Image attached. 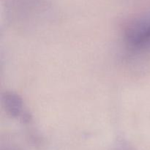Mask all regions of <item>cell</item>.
Instances as JSON below:
<instances>
[{"instance_id":"obj_2","label":"cell","mask_w":150,"mask_h":150,"mask_svg":"<svg viewBox=\"0 0 150 150\" xmlns=\"http://www.w3.org/2000/svg\"><path fill=\"white\" fill-rule=\"evenodd\" d=\"M4 100H5V104L6 106H7V111H10L11 115L17 116L20 114L22 108L21 101L16 95H6Z\"/></svg>"},{"instance_id":"obj_1","label":"cell","mask_w":150,"mask_h":150,"mask_svg":"<svg viewBox=\"0 0 150 150\" xmlns=\"http://www.w3.org/2000/svg\"><path fill=\"white\" fill-rule=\"evenodd\" d=\"M125 40L138 51L150 49V13L132 22L125 31Z\"/></svg>"},{"instance_id":"obj_3","label":"cell","mask_w":150,"mask_h":150,"mask_svg":"<svg viewBox=\"0 0 150 150\" xmlns=\"http://www.w3.org/2000/svg\"><path fill=\"white\" fill-rule=\"evenodd\" d=\"M116 150H136L133 149L132 146H130L128 144L125 143L124 142H120L117 144L116 146Z\"/></svg>"}]
</instances>
